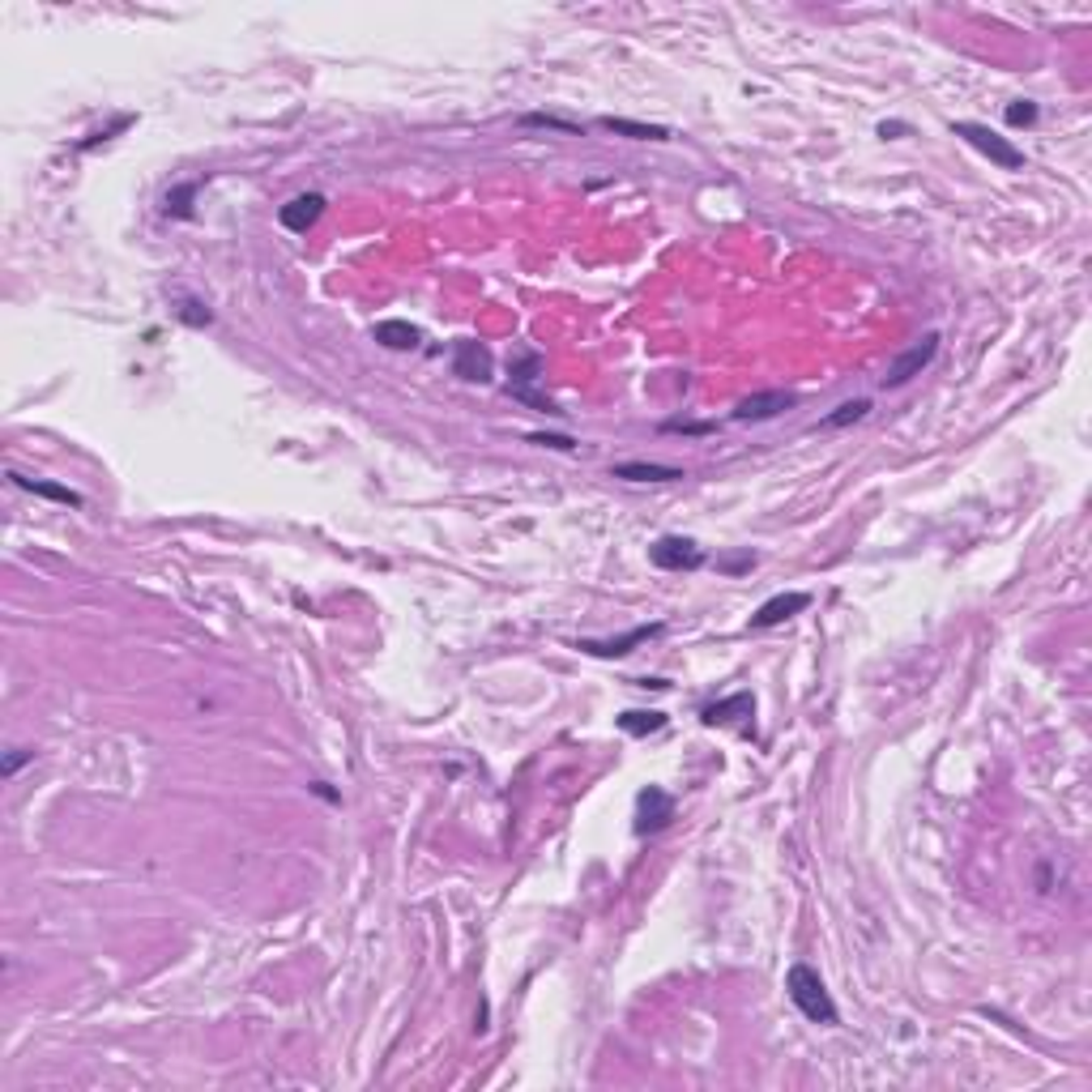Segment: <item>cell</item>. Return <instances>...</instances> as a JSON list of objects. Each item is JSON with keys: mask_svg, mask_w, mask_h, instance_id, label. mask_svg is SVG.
<instances>
[{"mask_svg": "<svg viewBox=\"0 0 1092 1092\" xmlns=\"http://www.w3.org/2000/svg\"><path fill=\"white\" fill-rule=\"evenodd\" d=\"M785 995H790V1003H794V1008H799L811 1024H824V1028L841 1024V1012H837V1003H832L824 977H819V968L803 964V961L790 964V973H785Z\"/></svg>", "mask_w": 1092, "mask_h": 1092, "instance_id": "6da1fadb", "label": "cell"}, {"mask_svg": "<svg viewBox=\"0 0 1092 1092\" xmlns=\"http://www.w3.org/2000/svg\"><path fill=\"white\" fill-rule=\"evenodd\" d=\"M952 132H956L961 141L973 145L977 154H986L995 167H1003V171H1024V150H1020V145H1012L1008 137H999L995 129L977 125V120H956Z\"/></svg>", "mask_w": 1092, "mask_h": 1092, "instance_id": "7a4b0ae2", "label": "cell"}, {"mask_svg": "<svg viewBox=\"0 0 1092 1092\" xmlns=\"http://www.w3.org/2000/svg\"><path fill=\"white\" fill-rule=\"evenodd\" d=\"M935 354H939V334H935V329H930V334H922V338H917L910 350H901L897 359L888 363V376H883L879 385H883V389H905V385H910L913 376H922L926 367L935 363Z\"/></svg>", "mask_w": 1092, "mask_h": 1092, "instance_id": "3957f363", "label": "cell"}, {"mask_svg": "<svg viewBox=\"0 0 1092 1092\" xmlns=\"http://www.w3.org/2000/svg\"><path fill=\"white\" fill-rule=\"evenodd\" d=\"M649 559H653V568L661 572H696L704 568V546L696 543V538H683V534H666L657 538L653 546H649Z\"/></svg>", "mask_w": 1092, "mask_h": 1092, "instance_id": "277c9868", "label": "cell"}, {"mask_svg": "<svg viewBox=\"0 0 1092 1092\" xmlns=\"http://www.w3.org/2000/svg\"><path fill=\"white\" fill-rule=\"evenodd\" d=\"M794 406H799V392H790V389H764V392H752V397H743L739 406H734L730 419H734V423H768V419H777V414L794 410Z\"/></svg>", "mask_w": 1092, "mask_h": 1092, "instance_id": "5b68a950", "label": "cell"}, {"mask_svg": "<svg viewBox=\"0 0 1092 1092\" xmlns=\"http://www.w3.org/2000/svg\"><path fill=\"white\" fill-rule=\"evenodd\" d=\"M670 819H674V799L661 785H645L636 794V837H653V832L670 828Z\"/></svg>", "mask_w": 1092, "mask_h": 1092, "instance_id": "8992f818", "label": "cell"}, {"mask_svg": "<svg viewBox=\"0 0 1092 1092\" xmlns=\"http://www.w3.org/2000/svg\"><path fill=\"white\" fill-rule=\"evenodd\" d=\"M666 632V623H641V628H632V632H623V636H610V641H576V649H581V653H589V657H628V653H636V649L641 645H649L653 641V636H661Z\"/></svg>", "mask_w": 1092, "mask_h": 1092, "instance_id": "52a82bcc", "label": "cell"}, {"mask_svg": "<svg viewBox=\"0 0 1092 1092\" xmlns=\"http://www.w3.org/2000/svg\"><path fill=\"white\" fill-rule=\"evenodd\" d=\"M325 205H329L325 192H299V196H290V201L278 210V223L286 227L290 235H308V231L321 223Z\"/></svg>", "mask_w": 1092, "mask_h": 1092, "instance_id": "ba28073f", "label": "cell"}, {"mask_svg": "<svg viewBox=\"0 0 1092 1092\" xmlns=\"http://www.w3.org/2000/svg\"><path fill=\"white\" fill-rule=\"evenodd\" d=\"M491 372H495V359H491V350L483 341L461 338L457 346H452V376L470 380V385H487Z\"/></svg>", "mask_w": 1092, "mask_h": 1092, "instance_id": "9c48e42d", "label": "cell"}, {"mask_svg": "<svg viewBox=\"0 0 1092 1092\" xmlns=\"http://www.w3.org/2000/svg\"><path fill=\"white\" fill-rule=\"evenodd\" d=\"M806 606H811V594H803V589H790V594H772L768 602L752 615V632H768V628H777V623L794 619V615H803Z\"/></svg>", "mask_w": 1092, "mask_h": 1092, "instance_id": "30bf717a", "label": "cell"}, {"mask_svg": "<svg viewBox=\"0 0 1092 1092\" xmlns=\"http://www.w3.org/2000/svg\"><path fill=\"white\" fill-rule=\"evenodd\" d=\"M610 478H623V483H683L679 465H661V461H619L610 465Z\"/></svg>", "mask_w": 1092, "mask_h": 1092, "instance_id": "8fae6325", "label": "cell"}, {"mask_svg": "<svg viewBox=\"0 0 1092 1092\" xmlns=\"http://www.w3.org/2000/svg\"><path fill=\"white\" fill-rule=\"evenodd\" d=\"M734 717H755V696L752 692H734V696H726V701L701 708L704 726H730Z\"/></svg>", "mask_w": 1092, "mask_h": 1092, "instance_id": "7c38bea8", "label": "cell"}, {"mask_svg": "<svg viewBox=\"0 0 1092 1092\" xmlns=\"http://www.w3.org/2000/svg\"><path fill=\"white\" fill-rule=\"evenodd\" d=\"M14 478V487H22V491H30V495H39V499H56V504H69V508H81L85 499L78 495V491L73 487H60V483H47V478H26V474H9Z\"/></svg>", "mask_w": 1092, "mask_h": 1092, "instance_id": "4fadbf2b", "label": "cell"}, {"mask_svg": "<svg viewBox=\"0 0 1092 1092\" xmlns=\"http://www.w3.org/2000/svg\"><path fill=\"white\" fill-rule=\"evenodd\" d=\"M372 338L385 350H414L423 341V334L410 321H380V325H372Z\"/></svg>", "mask_w": 1092, "mask_h": 1092, "instance_id": "5bb4252c", "label": "cell"}, {"mask_svg": "<svg viewBox=\"0 0 1092 1092\" xmlns=\"http://www.w3.org/2000/svg\"><path fill=\"white\" fill-rule=\"evenodd\" d=\"M666 713H657V708H628V713H619L615 717V726L623 730V734H632V739H649V734H657V730H666Z\"/></svg>", "mask_w": 1092, "mask_h": 1092, "instance_id": "9a60e30c", "label": "cell"}, {"mask_svg": "<svg viewBox=\"0 0 1092 1092\" xmlns=\"http://www.w3.org/2000/svg\"><path fill=\"white\" fill-rule=\"evenodd\" d=\"M543 376V354L538 350H517L512 354V363H508V392L512 389H534V380Z\"/></svg>", "mask_w": 1092, "mask_h": 1092, "instance_id": "2e32d148", "label": "cell"}, {"mask_svg": "<svg viewBox=\"0 0 1092 1092\" xmlns=\"http://www.w3.org/2000/svg\"><path fill=\"white\" fill-rule=\"evenodd\" d=\"M606 132H619V137H632V141H666L670 129L661 125H636V120H619V116H602L598 120Z\"/></svg>", "mask_w": 1092, "mask_h": 1092, "instance_id": "e0dca14e", "label": "cell"}, {"mask_svg": "<svg viewBox=\"0 0 1092 1092\" xmlns=\"http://www.w3.org/2000/svg\"><path fill=\"white\" fill-rule=\"evenodd\" d=\"M866 414H870V401H866V397L841 401L837 410H832V414H824V419H819V432H841V427H854V423H862Z\"/></svg>", "mask_w": 1092, "mask_h": 1092, "instance_id": "ac0fdd59", "label": "cell"}, {"mask_svg": "<svg viewBox=\"0 0 1092 1092\" xmlns=\"http://www.w3.org/2000/svg\"><path fill=\"white\" fill-rule=\"evenodd\" d=\"M196 188H201L196 180L176 183V188H167V196H163V214H167V218H192V214H196V210H192Z\"/></svg>", "mask_w": 1092, "mask_h": 1092, "instance_id": "d6986e66", "label": "cell"}, {"mask_svg": "<svg viewBox=\"0 0 1092 1092\" xmlns=\"http://www.w3.org/2000/svg\"><path fill=\"white\" fill-rule=\"evenodd\" d=\"M521 129H555V132H572V137H581V125H572V120H559V116H543V112H525L517 120Z\"/></svg>", "mask_w": 1092, "mask_h": 1092, "instance_id": "ffe728a7", "label": "cell"}, {"mask_svg": "<svg viewBox=\"0 0 1092 1092\" xmlns=\"http://www.w3.org/2000/svg\"><path fill=\"white\" fill-rule=\"evenodd\" d=\"M176 316L183 325H192V329H205V325H214V312L205 308L201 299H180V308H176Z\"/></svg>", "mask_w": 1092, "mask_h": 1092, "instance_id": "44dd1931", "label": "cell"}, {"mask_svg": "<svg viewBox=\"0 0 1092 1092\" xmlns=\"http://www.w3.org/2000/svg\"><path fill=\"white\" fill-rule=\"evenodd\" d=\"M1008 125L1012 129L1037 125V103H1033V98H1015V103H1008Z\"/></svg>", "mask_w": 1092, "mask_h": 1092, "instance_id": "7402d4cb", "label": "cell"}, {"mask_svg": "<svg viewBox=\"0 0 1092 1092\" xmlns=\"http://www.w3.org/2000/svg\"><path fill=\"white\" fill-rule=\"evenodd\" d=\"M125 129H132V116H120V120H112V125H107V129H94V132H90V137H85V141H78V150H94V145L112 141L116 132H125Z\"/></svg>", "mask_w": 1092, "mask_h": 1092, "instance_id": "603a6c76", "label": "cell"}, {"mask_svg": "<svg viewBox=\"0 0 1092 1092\" xmlns=\"http://www.w3.org/2000/svg\"><path fill=\"white\" fill-rule=\"evenodd\" d=\"M661 432H679V436H713L717 423H687V419H666Z\"/></svg>", "mask_w": 1092, "mask_h": 1092, "instance_id": "cb8c5ba5", "label": "cell"}, {"mask_svg": "<svg viewBox=\"0 0 1092 1092\" xmlns=\"http://www.w3.org/2000/svg\"><path fill=\"white\" fill-rule=\"evenodd\" d=\"M530 440V444H538V448H559V452H576V440L572 436H546V432H534V436H525Z\"/></svg>", "mask_w": 1092, "mask_h": 1092, "instance_id": "d4e9b609", "label": "cell"}, {"mask_svg": "<svg viewBox=\"0 0 1092 1092\" xmlns=\"http://www.w3.org/2000/svg\"><path fill=\"white\" fill-rule=\"evenodd\" d=\"M752 568H755V555H752V550H747V555H730V559H721V572H730V576L752 572Z\"/></svg>", "mask_w": 1092, "mask_h": 1092, "instance_id": "484cf974", "label": "cell"}, {"mask_svg": "<svg viewBox=\"0 0 1092 1092\" xmlns=\"http://www.w3.org/2000/svg\"><path fill=\"white\" fill-rule=\"evenodd\" d=\"M26 759H34V752H14V755H9V764H5V772L14 777V772H18L22 764H26Z\"/></svg>", "mask_w": 1092, "mask_h": 1092, "instance_id": "4316f807", "label": "cell"}, {"mask_svg": "<svg viewBox=\"0 0 1092 1092\" xmlns=\"http://www.w3.org/2000/svg\"><path fill=\"white\" fill-rule=\"evenodd\" d=\"M897 132H905V125H888V120L879 125V137H897Z\"/></svg>", "mask_w": 1092, "mask_h": 1092, "instance_id": "83f0119b", "label": "cell"}]
</instances>
